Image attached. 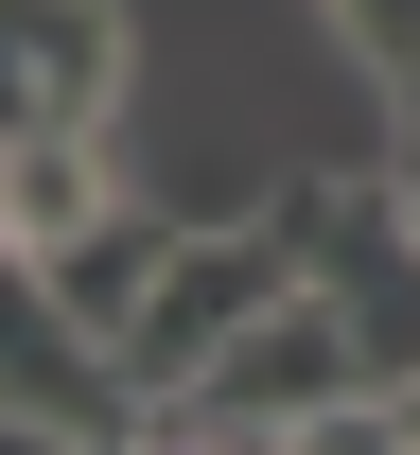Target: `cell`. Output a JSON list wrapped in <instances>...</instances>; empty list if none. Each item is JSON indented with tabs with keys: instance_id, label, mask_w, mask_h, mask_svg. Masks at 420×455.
I'll return each mask as SVG.
<instances>
[{
	"instance_id": "13",
	"label": "cell",
	"mask_w": 420,
	"mask_h": 455,
	"mask_svg": "<svg viewBox=\"0 0 420 455\" xmlns=\"http://www.w3.org/2000/svg\"><path fill=\"white\" fill-rule=\"evenodd\" d=\"M403 228H420V175H403Z\"/></svg>"
},
{
	"instance_id": "4",
	"label": "cell",
	"mask_w": 420,
	"mask_h": 455,
	"mask_svg": "<svg viewBox=\"0 0 420 455\" xmlns=\"http://www.w3.org/2000/svg\"><path fill=\"white\" fill-rule=\"evenodd\" d=\"M123 70V0H0V140H106Z\"/></svg>"
},
{
	"instance_id": "1",
	"label": "cell",
	"mask_w": 420,
	"mask_h": 455,
	"mask_svg": "<svg viewBox=\"0 0 420 455\" xmlns=\"http://www.w3.org/2000/svg\"><path fill=\"white\" fill-rule=\"evenodd\" d=\"M281 298H298V228H281V211H263V228H176L158 298L123 315V386H140V420H176V403L210 386Z\"/></svg>"
},
{
	"instance_id": "12",
	"label": "cell",
	"mask_w": 420,
	"mask_h": 455,
	"mask_svg": "<svg viewBox=\"0 0 420 455\" xmlns=\"http://www.w3.org/2000/svg\"><path fill=\"white\" fill-rule=\"evenodd\" d=\"M403 455H420V386H403Z\"/></svg>"
},
{
	"instance_id": "5",
	"label": "cell",
	"mask_w": 420,
	"mask_h": 455,
	"mask_svg": "<svg viewBox=\"0 0 420 455\" xmlns=\"http://www.w3.org/2000/svg\"><path fill=\"white\" fill-rule=\"evenodd\" d=\"M351 386H368V350H351V315H333V298L298 281L281 315H263V333L228 350V368H210V386L176 403V420H193V438H298L315 403H351Z\"/></svg>"
},
{
	"instance_id": "2",
	"label": "cell",
	"mask_w": 420,
	"mask_h": 455,
	"mask_svg": "<svg viewBox=\"0 0 420 455\" xmlns=\"http://www.w3.org/2000/svg\"><path fill=\"white\" fill-rule=\"evenodd\" d=\"M281 228H298V281L351 315L368 386L403 403V386H420V228H403V175H385V193H368V175H298Z\"/></svg>"
},
{
	"instance_id": "7",
	"label": "cell",
	"mask_w": 420,
	"mask_h": 455,
	"mask_svg": "<svg viewBox=\"0 0 420 455\" xmlns=\"http://www.w3.org/2000/svg\"><path fill=\"white\" fill-rule=\"evenodd\" d=\"M158 263H176V228H140V211H106L88 245H53V281H70V315H88L106 350H123V315L158 298Z\"/></svg>"
},
{
	"instance_id": "11",
	"label": "cell",
	"mask_w": 420,
	"mask_h": 455,
	"mask_svg": "<svg viewBox=\"0 0 420 455\" xmlns=\"http://www.w3.org/2000/svg\"><path fill=\"white\" fill-rule=\"evenodd\" d=\"M385 106H403V175H420V70H403V88H385Z\"/></svg>"
},
{
	"instance_id": "14",
	"label": "cell",
	"mask_w": 420,
	"mask_h": 455,
	"mask_svg": "<svg viewBox=\"0 0 420 455\" xmlns=\"http://www.w3.org/2000/svg\"><path fill=\"white\" fill-rule=\"evenodd\" d=\"M0 158H18V140H0Z\"/></svg>"
},
{
	"instance_id": "10",
	"label": "cell",
	"mask_w": 420,
	"mask_h": 455,
	"mask_svg": "<svg viewBox=\"0 0 420 455\" xmlns=\"http://www.w3.org/2000/svg\"><path fill=\"white\" fill-rule=\"evenodd\" d=\"M0 455H70V438H53V420H18V403H0Z\"/></svg>"
},
{
	"instance_id": "8",
	"label": "cell",
	"mask_w": 420,
	"mask_h": 455,
	"mask_svg": "<svg viewBox=\"0 0 420 455\" xmlns=\"http://www.w3.org/2000/svg\"><path fill=\"white\" fill-rule=\"evenodd\" d=\"M315 18H333V36H351V53L385 70V88L420 70V0H315Z\"/></svg>"
},
{
	"instance_id": "3",
	"label": "cell",
	"mask_w": 420,
	"mask_h": 455,
	"mask_svg": "<svg viewBox=\"0 0 420 455\" xmlns=\"http://www.w3.org/2000/svg\"><path fill=\"white\" fill-rule=\"evenodd\" d=\"M0 403H18V420H53V438H123V420H140L123 350L70 315V281L36 263V245H0Z\"/></svg>"
},
{
	"instance_id": "9",
	"label": "cell",
	"mask_w": 420,
	"mask_h": 455,
	"mask_svg": "<svg viewBox=\"0 0 420 455\" xmlns=\"http://www.w3.org/2000/svg\"><path fill=\"white\" fill-rule=\"evenodd\" d=\"M158 455H281V438H193V420H158Z\"/></svg>"
},
{
	"instance_id": "6",
	"label": "cell",
	"mask_w": 420,
	"mask_h": 455,
	"mask_svg": "<svg viewBox=\"0 0 420 455\" xmlns=\"http://www.w3.org/2000/svg\"><path fill=\"white\" fill-rule=\"evenodd\" d=\"M88 228H106V158H88V140H18V158H0V245L53 263V245H88Z\"/></svg>"
}]
</instances>
